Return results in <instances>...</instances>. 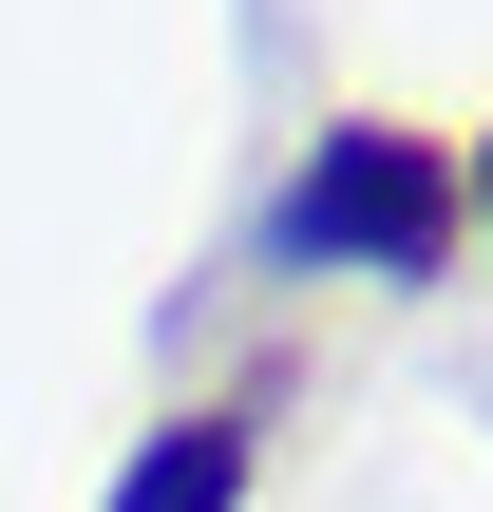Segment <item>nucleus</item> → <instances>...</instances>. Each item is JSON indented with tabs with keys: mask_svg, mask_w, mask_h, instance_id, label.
<instances>
[{
	"mask_svg": "<svg viewBox=\"0 0 493 512\" xmlns=\"http://www.w3.org/2000/svg\"><path fill=\"white\" fill-rule=\"evenodd\" d=\"M456 247H475L456 228V152L399 133V114H323L285 152V190H266V266H304V285H437Z\"/></svg>",
	"mask_w": 493,
	"mask_h": 512,
	"instance_id": "obj_1",
	"label": "nucleus"
},
{
	"mask_svg": "<svg viewBox=\"0 0 493 512\" xmlns=\"http://www.w3.org/2000/svg\"><path fill=\"white\" fill-rule=\"evenodd\" d=\"M95 512H247V418L209 399V418H171V437H133Z\"/></svg>",
	"mask_w": 493,
	"mask_h": 512,
	"instance_id": "obj_2",
	"label": "nucleus"
},
{
	"mask_svg": "<svg viewBox=\"0 0 493 512\" xmlns=\"http://www.w3.org/2000/svg\"><path fill=\"white\" fill-rule=\"evenodd\" d=\"M456 228H475V247H493V133H475V171H456Z\"/></svg>",
	"mask_w": 493,
	"mask_h": 512,
	"instance_id": "obj_3",
	"label": "nucleus"
}]
</instances>
